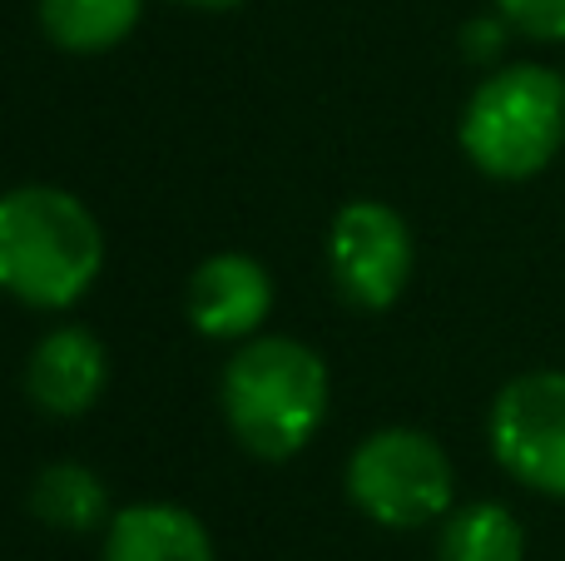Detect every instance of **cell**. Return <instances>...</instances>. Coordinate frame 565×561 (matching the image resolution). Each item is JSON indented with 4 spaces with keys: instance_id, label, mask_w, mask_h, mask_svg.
<instances>
[{
    "instance_id": "3",
    "label": "cell",
    "mask_w": 565,
    "mask_h": 561,
    "mask_svg": "<svg viewBox=\"0 0 565 561\" xmlns=\"http://www.w3.org/2000/svg\"><path fill=\"white\" fill-rule=\"evenodd\" d=\"M461 155L501 184L546 174L565 149V75L541 60H511L481 75L457 119Z\"/></svg>"
},
{
    "instance_id": "4",
    "label": "cell",
    "mask_w": 565,
    "mask_h": 561,
    "mask_svg": "<svg viewBox=\"0 0 565 561\" xmlns=\"http://www.w3.org/2000/svg\"><path fill=\"white\" fill-rule=\"evenodd\" d=\"M348 502L387 532H417L457 507V473L447 447L422 427H377L342 467Z\"/></svg>"
},
{
    "instance_id": "11",
    "label": "cell",
    "mask_w": 565,
    "mask_h": 561,
    "mask_svg": "<svg viewBox=\"0 0 565 561\" xmlns=\"http://www.w3.org/2000/svg\"><path fill=\"white\" fill-rule=\"evenodd\" d=\"M437 527V561H526V527L507 502H461Z\"/></svg>"
},
{
    "instance_id": "9",
    "label": "cell",
    "mask_w": 565,
    "mask_h": 561,
    "mask_svg": "<svg viewBox=\"0 0 565 561\" xmlns=\"http://www.w3.org/2000/svg\"><path fill=\"white\" fill-rule=\"evenodd\" d=\"M99 561H218V557L209 527L189 507L135 502L109 517Z\"/></svg>"
},
{
    "instance_id": "13",
    "label": "cell",
    "mask_w": 565,
    "mask_h": 561,
    "mask_svg": "<svg viewBox=\"0 0 565 561\" xmlns=\"http://www.w3.org/2000/svg\"><path fill=\"white\" fill-rule=\"evenodd\" d=\"M491 10L536 45H565V0H491Z\"/></svg>"
},
{
    "instance_id": "5",
    "label": "cell",
    "mask_w": 565,
    "mask_h": 561,
    "mask_svg": "<svg viewBox=\"0 0 565 561\" xmlns=\"http://www.w3.org/2000/svg\"><path fill=\"white\" fill-rule=\"evenodd\" d=\"M497 467L526 493L565 502V368L516 373L487 413Z\"/></svg>"
},
{
    "instance_id": "1",
    "label": "cell",
    "mask_w": 565,
    "mask_h": 561,
    "mask_svg": "<svg viewBox=\"0 0 565 561\" xmlns=\"http://www.w3.org/2000/svg\"><path fill=\"white\" fill-rule=\"evenodd\" d=\"M105 274V229L79 194L20 184L0 194V294L35 314L75 308Z\"/></svg>"
},
{
    "instance_id": "12",
    "label": "cell",
    "mask_w": 565,
    "mask_h": 561,
    "mask_svg": "<svg viewBox=\"0 0 565 561\" xmlns=\"http://www.w3.org/2000/svg\"><path fill=\"white\" fill-rule=\"evenodd\" d=\"M30 512L55 532H95L109 527V487L85 463H50L30 487Z\"/></svg>"
},
{
    "instance_id": "14",
    "label": "cell",
    "mask_w": 565,
    "mask_h": 561,
    "mask_svg": "<svg viewBox=\"0 0 565 561\" xmlns=\"http://www.w3.org/2000/svg\"><path fill=\"white\" fill-rule=\"evenodd\" d=\"M507 35H516V30L507 25V20L491 10V15H481V20H471L467 30H461V50H467L471 60H497L501 55V45H507Z\"/></svg>"
},
{
    "instance_id": "10",
    "label": "cell",
    "mask_w": 565,
    "mask_h": 561,
    "mask_svg": "<svg viewBox=\"0 0 565 561\" xmlns=\"http://www.w3.org/2000/svg\"><path fill=\"white\" fill-rule=\"evenodd\" d=\"M145 0H40V30L65 55H105L135 35Z\"/></svg>"
},
{
    "instance_id": "8",
    "label": "cell",
    "mask_w": 565,
    "mask_h": 561,
    "mask_svg": "<svg viewBox=\"0 0 565 561\" xmlns=\"http://www.w3.org/2000/svg\"><path fill=\"white\" fill-rule=\"evenodd\" d=\"M109 388V348L89 328L60 324L30 348L25 393L45 417H85Z\"/></svg>"
},
{
    "instance_id": "15",
    "label": "cell",
    "mask_w": 565,
    "mask_h": 561,
    "mask_svg": "<svg viewBox=\"0 0 565 561\" xmlns=\"http://www.w3.org/2000/svg\"><path fill=\"white\" fill-rule=\"evenodd\" d=\"M179 6H199V10H234L244 0H179Z\"/></svg>"
},
{
    "instance_id": "7",
    "label": "cell",
    "mask_w": 565,
    "mask_h": 561,
    "mask_svg": "<svg viewBox=\"0 0 565 561\" xmlns=\"http://www.w3.org/2000/svg\"><path fill=\"white\" fill-rule=\"evenodd\" d=\"M189 324L214 343H248L274 314V274L254 254H214L189 278Z\"/></svg>"
},
{
    "instance_id": "2",
    "label": "cell",
    "mask_w": 565,
    "mask_h": 561,
    "mask_svg": "<svg viewBox=\"0 0 565 561\" xmlns=\"http://www.w3.org/2000/svg\"><path fill=\"white\" fill-rule=\"evenodd\" d=\"M332 378L318 348L288 334H258L228 358L218 407L238 447L264 463H288L318 437Z\"/></svg>"
},
{
    "instance_id": "6",
    "label": "cell",
    "mask_w": 565,
    "mask_h": 561,
    "mask_svg": "<svg viewBox=\"0 0 565 561\" xmlns=\"http://www.w3.org/2000/svg\"><path fill=\"white\" fill-rule=\"evenodd\" d=\"M417 268V244H412L407 219L382 199H352L332 214L328 229V274L338 294L352 308L382 314L392 308L412 284Z\"/></svg>"
}]
</instances>
